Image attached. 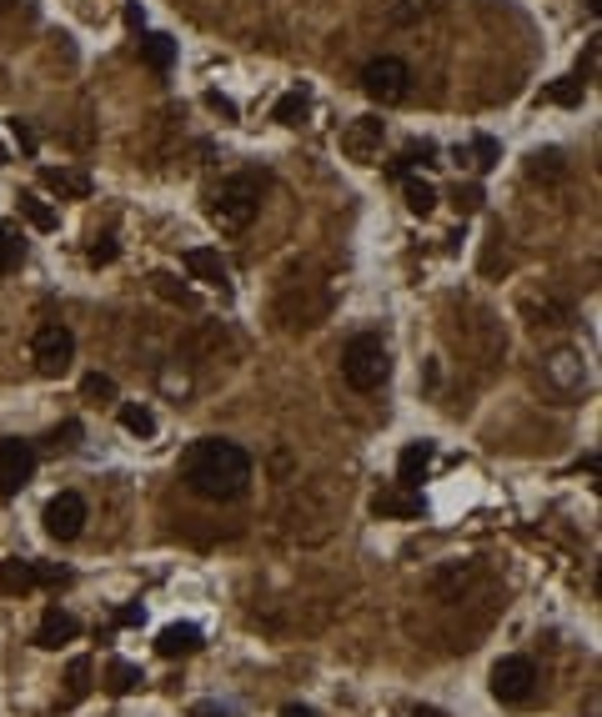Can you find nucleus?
<instances>
[{"mask_svg": "<svg viewBox=\"0 0 602 717\" xmlns=\"http://www.w3.org/2000/svg\"><path fill=\"white\" fill-rule=\"evenodd\" d=\"M41 186L56 191V196H71V201L91 196V176H86V171H66V166H46V171H41Z\"/></svg>", "mask_w": 602, "mask_h": 717, "instance_id": "15", "label": "nucleus"}, {"mask_svg": "<svg viewBox=\"0 0 602 717\" xmlns=\"http://www.w3.org/2000/svg\"><path fill=\"white\" fill-rule=\"evenodd\" d=\"M76 637H81V622H76L66 607H46V612H41V627H36V647L56 652V647L76 642Z\"/></svg>", "mask_w": 602, "mask_h": 717, "instance_id": "11", "label": "nucleus"}, {"mask_svg": "<svg viewBox=\"0 0 602 717\" xmlns=\"http://www.w3.org/2000/svg\"><path fill=\"white\" fill-rule=\"evenodd\" d=\"M11 136H16V146H21L26 156H36V131H31L26 121H11Z\"/></svg>", "mask_w": 602, "mask_h": 717, "instance_id": "34", "label": "nucleus"}, {"mask_svg": "<svg viewBox=\"0 0 602 717\" xmlns=\"http://www.w3.org/2000/svg\"><path fill=\"white\" fill-rule=\"evenodd\" d=\"M21 256H26V241L16 236V226H11V221H0V276L16 271V266H21Z\"/></svg>", "mask_w": 602, "mask_h": 717, "instance_id": "20", "label": "nucleus"}, {"mask_svg": "<svg viewBox=\"0 0 602 717\" xmlns=\"http://www.w3.org/2000/svg\"><path fill=\"white\" fill-rule=\"evenodd\" d=\"M542 101H552V106H577V101H582V81H577V76H567V81L547 86V91H542Z\"/></svg>", "mask_w": 602, "mask_h": 717, "instance_id": "28", "label": "nucleus"}, {"mask_svg": "<svg viewBox=\"0 0 602 717\" xmlns=\"http://www.w3.org/2000/svg\"><path fill=\"white\" fill-rule=\"evenodd\" d=\"M181 482L206 502H236L251 487V457H246V447L221 442V437L191 442L181 452Z\"/></svg>", "mask_w": 602, "mask_h": 717, "instance_id": "1", "label": "nucleus"}, {"mask_svg": "<svg viewBox=\"0 0 602 717\" xmlns=\"http://www.w3.org/2000/svg\"><path fill=\"white\" fill-rule=\"evenodd\" d=\"M46 532L56 542H76L86 532V497L81 492H61L46 502Z\"/></svg>", "mask_w": 602, "mask_h": 717, "instance_id": "9", "label": "nucleus"}, {"mask_svg": "<svg viewBox=\"0 0 602 717\" xmlns=\"http://www.w3.org/2000/svg\"><path fill=\"white\" fill-rule=\"evenodd\" d=\"M31 362H36L41 377H61L76 362V336L66 326H41L36 341H31Z\"/></svg>", "mask_w": 602, "mask_h": 717, "instance_id": "5", "label": "nucleus"}, {"mask_svg": "<svg viewBox=\"0 0 602 717\" xmlns=\"http://www.w3.org/2000/svg\"><path fill=\"white\" fill-rule=\"evenodd\" d=\"M482 201H487V196H482V186H477V181H467V186L457 181V191H452V206H457L462 216H472V211H477Z\"/></svg>", "mask_w": 602, "mask_h": 717, "instance_id": "29", "label": "nucleus"}, {"mask_svg": "<svg viewBox=\"0 0 602 717\" xmlns=\"http://www.w3.org/2000/svg\"><path fill=\"white\" fill-rule=\"evenodd\" d=\"M261 211V181L256 176H226L211 191V221L221 231H246Z\"/></svg>", "mask_w": 602, "mask_h": 717, "instance_id": "3", "label": "nucleus"}, {"mask_svg": "<svg viewBox=\"0 0 602 717\" xmlns=\"http://www.w3.org/2000/svg\"><path fill=\"white\" fill-rule=\"evenodd\" d=\"M186 271H191L196 281H206V286H226V261H221V251H211V246H191V251H186Z\"/></svg>", "mask_w": 602, "mask_h": 717, "instance_id": "16", "label": "nucleus"}, {"mask_svg": "<svg viewBox=\"0 0 602 717\" xmlns=\"http://www.w3.org/2000/svg\"><path fill=\"white\" fill-rule=\"evenodd\" d=\"M116 251H121V246H116V236H96L86 256H91V266H111V261H116Z\"/></svg>", "mask_w": 602, "mask_h": 717, "instance_id": "32", "label": "nucleus"}, {"mask_svg": "<svg viewBox=\"0 0 602 717\" xmlns=\"http://www.w3.org/2000/svg\"><path fill=\"white\" fill-rule=\"evenodd\" d=\"M372 512L377 517H422V497L417 492H377Z\"/></svg>", "mask_w": 602, "mask_h": 717, "instance_id": "17", "label": "nucleus"}, {"mask_svg": "<svg viewBox=\"0 0 602 717\" xmlns=\"http://www.w3.org/2000/svg\"><path fill=\"white\" fill-rule=\"evenodd\" d=\"M191 717H226V707H221V702H196Z\"/></svg>", "mask_w": 602, "mask_h": 717, "instance_id": "39", "label": "nucleus"}, {"mask_svg": "<svg viewBox=\"0 0 602 717\" xmlns=\"http://www.w3.org/2000/svg\"><path fill=\"white\" fill-rule=\"evenodd\" d=\"M161 387H166V392H186L191 382H186V372H176V367H171V372H161Z\"/></svg>", "mask_w": 602, "mask_h": 717, "instance_id": "37", "label": "nucleus"}, {"mask_svg": "<svg viewBox=\"0 0 602 717\" xmlns=\"http://www.w3.org/2000/svg\"><path fill=\"white\" fill-rule=\"evenodd\" d=\"M51 442H56L61 452H76V447H81V422H66V427H56V432H51Z\"/></svg>", "mask_w": 602, "mask_h": 717, "instance_id": "33", "label": "nucleus"}, {"mask_svg": "<svg viewBox=\"0 0 602 717\" xmlns=\"http://www.w3.org/2000/svg\"><path fill=\"white\" fill-rule=\"evenodd\" d=\"M91 692V657H71L66 667V702H81Z\"/></svg>", "mask_w": 602, "mask_h": 717, "instance_id": "25", "label": "nucleus"}, {"mask_svg": "<svg viewBox=\"0 0 602 717\" xmlns=\"http://www.w3.org/2000/svg\"><path fill=\"white\" fill-rule=\"evenodd\" d=\"M141 622H146V612H141V607H136V602H131V607H121V612H116V627H141Z\"/></svg>", "mask_w": 602, "mask_h": 717, "instance_id": "36", "label": "nucleus"}, {"mask_svg": "<svg viewBox=\"0 0 602 717\" xmlns=\"http://www.w3.org/2000/svg\"><path fill=\"white\" fill-rule=\"evenodd\" d=\"M542 372H547L552 387L567 392V397H577V392L587 387V362H582V351H572V346H557L547 362H542Z\"/></svg>", "mask_w": 602, "mask_h": 717, "instance_id": "10", "label": "nucleus"}, {"mask_svg": "<svg viewBox=\"0 0 602 717\" xmlns=\"http://www.w3.org/2000/svg\"><path fill=\"white\" fill-rule=\"evenodd\" d=\"M427 472H432V442H412V447L397 457V482H402L407 492H417V487L427 482Z\"/></svg>", "mask_w": 602, "mask_h": 717, "instance_id": "13", "label": "nucleus"}, {"mask_svg": "<svg viewBox=\"0 0 602 717\" xmlns=\"http://www.w3.org/2000/svg\"><path fill=\"white\" fill-rule=\"evenodd\" d=\"M342 377H347V387H357V392L387 387V377H392V351H387V341H382L377 331H362V336H352V341L342 346Z\"/></svg>", "mask_w": 602, "mask_h": 717, "instance_id": "2", "label": "nucleus"}, {"mask_svg": "<svg viewBox=\"0 0 602 717\" xmlns=\"http://www.w3.org/2000/svg\"><path fill=\"white\" fill-rule=\"evenodd\" d=\"M407 211H412V216H432V211H437V186L407 176Z\"/></svg>", "mask_w": 602, "mask_h": 717, "instance_id": "22", "label": "nucleus"}, {"mask_svg": "<svg viewBox=\"0 0 602 717\" xmlns=\"http://www.w3.org/2000/svg\"><path fill=\"white\" fill-rule=\"evenodd\" d=\"M126 26L141 36V31H146V11H141V6H126Z\"/></svg>", "mask_w": 602, "mask_h": 717, "instance_id": "38", "label": "nucleus"}, {"mask_svg": "<svg viewBox=\"0 0 602 717\" xmlns=\"http://www.w3.org/2000/svg\"><path fill=\"white\" fill-rule=\"evenodd\" d=\"M527 171H532V181H557L567 166H562V151H537Z\"/></svg>", "mask_w": 602, "mask_h": 717, "instance_id": "27", "label": "nucleus"}, {"mask_svg": "<svg viewBox=\"0 0 602 717\" xmlns=\"http://www.w3.org/2000/svg\"><path fill=\"white\" fill-rule=\"evenodd\" d=\"M472 156H477V171H492L497 156H502V146H497L492 136H477V141H472Z\"/></svg>", "mask_w": 602, "mask_h": 717, "instance_id": "31", "label": "nucleus"}, {"mask_svg": "<svg viewBox=\"0 0 602 717\" xmlns=\"http://www.w3.org/2000/svg\"><path fill=\"white\" fill-rule=\"evenodd\" d=\"M151 286H156V296H166V301H176V306H196V296H191L171 271H156V276H151Z\"/></svg>", "mask_w": 602, "mask_h": 717, "instance_id": "26", "label": "nucleus"}, {"mask_svg": "<svg viewBox=\"0 0 602 717\" xmlns=\"http://www.w3.org/2000/svg\"><path fill=\"white\" fill-rule=\"evenodd\" d=\"M342 151L357 156V161H372L382 151V121L377 116H357L347 131H342Z\"/></svg>", "mask_w": 602, "mask_h": 717, "instance_id": "12", "label": "nucleus"}, {"mask_svg": "<svg viewBox=\"0 0 602 717\" xmlns=\"http://www.w3.org/2000/svg\"><path fill=\"white\" fill-rule=\"evenodd\" d=\"M136 682H141V667H136V662H111V667H106V692H111V697L136 692Z\"/></svg>", "mask_w": 602, "mask_h": 717, "instance_id": "21", "label": "nucleus"}, {"mask_svg": "<svg viewBox=\"0 0 602 717\" xmlns=\"http://www.w3.org/2000/svg\"><path fill=\"white\" fill-rule=\"evenodd\" d=\"M31 477H36V447L21 437H6L0 442V497H16Z\"/></svg>", "mask_w": 602, "mask_h": 717, "instance_id": "8", "label": "nucleus"}, {"mask_svg": "<svg viewBox=\"0 0 602 717\" xmlns=\"http://www.w3.org/2000/svg\"><path fill=\"white\" fill-rule=\"evenodd\" d=\"M362 91H367L377 106H397V101H407V91H412V71H407V61H397V56H377V61H367V71H362Z\"/></svg>", "mask_w": 602, "mask_h": 717, "instance_id": "4", "label": "nucleus"}, {"mask_svg": "<svg viewBox=\"0 0 602 717\" xmlns=\"http://www.w3.org/2000/svg\"><path fill=\"white\" fill-rule=\"evenodd\" d=\"M201 647V627H191V622H171V627H161V637H156V652L161 657H191Z\"/></svg>", "mask_w": 602, "mask_h": 717, "instance_id": "14", "label": "nucleus"}, {"mask_svg": "<svg viewBox=\"0 0 602 717\" xmlns=\"http://www.w3.org/2000/svg\"><path fill=\"white\" fill-rule=\"evenodd\" d=\"M21 216H26V221H31L36 231H56V226H61V216H56V211H51V206H46L41 196H31V191L21 196Z\"/></svg>", "mask_w": 602, "mask_h": 717, "instance_id": "23", "label": "nucleus"}, {"mask_svg": "<svg viewBox=\"0 0 602 717\" xmlns=\"http://www.w3.org/2000/svg\"><path fill=\"white\" fill-rule=\"evenodd\" d=\"M71 572L56 562H0V592H36V587H66Z\"/></svg>", "mask_w": 602, "mask_h": 717, "instance_id": "6", "label": "nucleus"}, {"mask_svg": "<svg viewBox=\"0 0 602 717\" xmlns=\"http://www.w3.org/2000/svg\"><path fill=\"white\" fill-rule=\"evenodd\" d=\"M412 717H447V712H442V707H417Z\"/></svg>", "mask_w": 602, "mask_h": 717, "instance_id": "41", "label": "nucleus"}, {"mask_svg": "<svg viewBox=\"0 0 602 717\" xmlns=\"http://www.w3.org/2000/svg\"><path fill=\"white\" fill-rule=\"evenodd\" d=\"M307 106H312V96H307V91H301V86H296V91H286V96L276 101L271 121H276V126H296L301 116H307Z\"/></svg>", "mask_w": 602, "mask_h": 717, "instance_id": "19", "label": "nucleus"}, {"mask_svg": "<svg viewBox=\"0 0 602 717\" xmlns=\"http://www.w3.org/2000/svg\"><path fill=\"white\" fill-rule=\"evenodd\" d=\"M537 692V667H532V657H502L497 667H492V697L497 702H527Z\"/></svg>", "mask_w": 602, "mask_h": 717, "instance_id": "7", "label": "nucleus"}, {"mask_svg": "<svg viewBox=\"0 0 602 717\" xmlns=\"http://www.w3.org/2000/svg\"><path fill=\"white\" fill-rule=\"evenodd\" d=\"M141 61L151 66V71H171V61H176V41L171 36H141Z\"/></svg>", "mask_w": 602, "mask_h": 717, "instance_id": "18", "label": "nucleus"}, {"mask_svg": "<svg viewBox=\"0 0 602 717\" xmlns=\"http://www.w3.org/2000/svg\"><path fill=\"white\" fill-rule=\"evenodd\" d=\"M121 427H126L131 437H156V412H151V407L126 402V407H121Z\"/></svg>", "mask_w": 602, "mask_h": 717, "instance_id": "24", "label": "nucleus"}, {"mask_svg": "<svg viewBox=\"0 0 602 717\" xmlns=\"http://www.w3.org/2000/svg\"><path fill=\"white\" fill-rule=\"evenodd\" d=\"M81 392H86L91 402H116V382H111V377H101V372H91V377L81 382Z\"/></svg>", "mask_w": 602, "mask_h": 717, "instance_id": "30", "label": "nucleus"}, {"mask_svg": "<svg viewBox=\"0 0 602 717\" xmlns=\"http://www.w3.org/2000/svg\"><path fill=\"white\" fill-rule=\"evenodd\" d=\"M206 106H211V111H221L226 121H236V101H226L221 91H206Z\"/></svg>", "mask_w": 602, "mask_h": 717, "instance_id": "35", "label": "nucleus"}, {"mask_svg": "<svg viewBox=\"0 0 602 717\" xmlns=\"http://www.w3.org/2000/svg\"><path fill=\"white\" fill-rule=\"evenodd\" d=\"M281 717H317L312 707H301V702H291V707H281Z\"/></svg>", "mask_w": 602, "mask_h": 717, "instance_id": "40", "label": "nucleus"}]
</instances>
